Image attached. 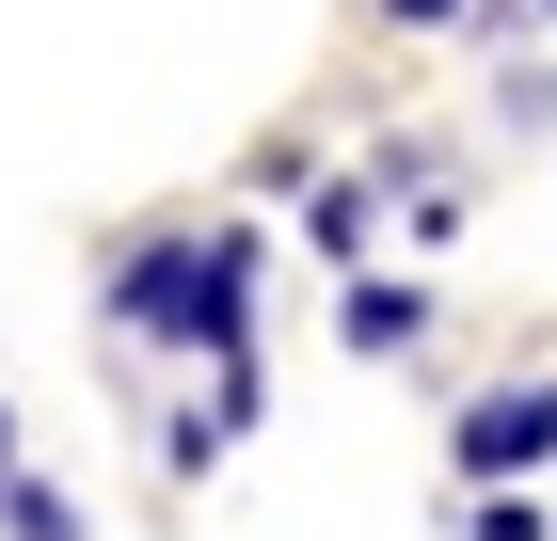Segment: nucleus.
Masks as SVG:
<instances>
[{
  "mask_svg": "<svg viewBox=\"0 0 557 541\" xmlns=\"http://www.w3.org/2000/svg\"><path fill=\"white\" fill-rule=\"evenodd\" d=\"M335 351L414 367V351H430V287H414V271H350V287H335Z\"/></svg>",
  "mask_w": 557,
  "mask_h": 541,
  "instance_id": "7ed1b4c3",
  "label": "nucleus"
},
{
  "mask_svg": "<svg viewBox=\"0 0 557 541\" xmlns=\"http://www.w3.org/2000/svg\"><path fill=\"white\" fill-rule=\"evenodd\" d=\"M0 541H96V509L64 494V478H16V494H0Z\"/></svg>",
  "mask_w": 557,
  "mask_h": 541,
  "instance_id": "39448f33",
  "label": "nucleus"
},
{
  "mask_svg": "<svg viewBox=\"0 0 557 541\" xmlns=\"http://www.w3.org/2000/svg\"><path fill=\"white\" fill-rule=\"evenodd\" d=\"M525 16H557V0H525Z\"/></svg>",
  "mask_w": 557,
  "mask_h": 541,
  "instance_id": "0eeeda50",
  "label": "nucleus"
},
{
  "mask_svg": "<svg viewBox=\"0 0 557 541\" xmlns=\"http://www.w3.org/2000/svg\"><path fill=\"white\" fill-rule=\"evenodd\" d=\"M557 462V382H478L446 415V478H542Z\"/></svg>",
  "mask_w": 557,
  "mask_h": 541,
  "instance_id": "f03ea898",
  "label": "nucleus"
},
{
  "mask_svg": "<svg viewBox=\"0 0 557 541\" xmlns=\"http://www.w3.org/2000/svg\"><path fill=\"white\" fill-rule=\"evenodd\" d=\"M383 16H398V33H462L478 0H383Z\"/></svg>",
  "mask_w": 557,
  "mask_h": 541,
  "instance_id": "423d86ee",
  "label": "nucleus"
},
{
  "mask_svg": "<svg viewBox=\"0 0 557 541\" xmlns=\"http://www.w3.org/2000/svg\"><path fill=\"white\" fill-rule=\"evenodd\" d=\"M302 239L335 255V271H367V239H383V175H319V192H302Z\"/></svg>",
  "mask_w": 557,
  "mask_h": 541,
  "instance_id": "20e7f679",
  "label": "nucleus"
},
{
  "mask_svg": "<svg viewBox=\"0 0 557 541\" xmlns=\"http://www.w3.org/2000/svg\"><path fill=\"white\" fill-rule=\"evenodd\" d=\"M112 351H256V223H144L96 287Z\"/></svg>",
  "mask_w": 557,
  "mask_h": 541,
  "instance_id": "f257e3e1",
  "label": "nucleus"
}]
</instances>
